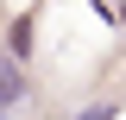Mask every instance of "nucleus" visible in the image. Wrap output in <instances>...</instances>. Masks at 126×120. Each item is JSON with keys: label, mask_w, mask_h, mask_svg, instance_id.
<instances>
[{"label": "nucleus", "mask_w": 126, "mask_h": 120, "mask_svg": "<svg viewBox=\"0 0 126 120\" xmlns=\"http://www.w3.org/2000/svg\"><path fill=\"white\" fill-rule=\"evenodd\" d=\"M19 95H25V70H19V57H0V107H13Z\"/></svg>", "instance_id": "nucleus-1"}, {"label": "nucleus", "mask_w": 126, "mask_h": 120, "mask_svg": "<svg viewBox=\"0 0 126 120\" xmlns=\"http://www.w3.org/2000/svg\"><path fill=\"white\" fill-rule=\"evenodd\" d=\"M6 57H19V63L32 57V19H13V51Z\"/></svg>", "instance_id": "nucleus-2"}, {"label": "nucleus", "mask_w": 126, "mask_h": 120, "mask_svg": "<svg viewBox=\"0 0 126 120\" xmlns=\"http://www.w3.org/2000/svg\"><path fill=\"white\" fill-rule=\"evenodd\" d=\"M76 120H113V101H101V107H82Z\"/></svg>", "instance_id": "nucleus-3"}, {"label": "nucleus", "mask_w": 126, "mask_h": 120, "mask_svg": "<svg viewBox=\"0 0 126 120\" xmlns=\"http://www.w3.org/2000/svg\"><path fill=\"white\" fill-rule=\"evenodd\" d=\"M120 32H126V0H120Z\"/></svg>", "instance_id": "nucleus-4"}]
</instances>
